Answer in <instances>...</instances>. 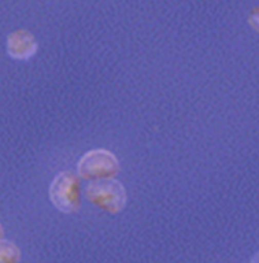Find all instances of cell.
<instances>
[{"label": "cell", "instance_id": "6da1fadb", "mask_svg": "<svg viewBox=\"0 0 259 263\" xmlns=\"http://www.w3.org/2000/svg\"><path fill=\"white\" fill-rule=\"evenodd\" d=\"M49 198L52 204L65 215H73L81 208V178L71 171L58 173L49 187Z\"/></svg>", "mask_w": 259, "mask_h": 263}, {"label": "cell", "instance_id": "7a4b0ae2", "mask_svg": "<svg viewBox=\"0 0 259 263\" xmlns=\"http://www.w3.org/2000/svg\"><path fill=\"white\" fill-rule=\"evenodd\" d=\"M85 195L89 202L112 215L121 213L127 205L126 187L116 178L89 181Z\"/></svg>", "mask_w": 259, "mask_h": 263}, {"label": "cell", "instance_id": "3957f363", "mask_svg": "<svg viewBox=\"0 0 259 263\" xmlns=\"http://www.w3.org/2000/svg\"><path fill=\"white\" fill-rule=\"evenodd\" d=\"M120 170L118 157L109 150L101 148L86 152L77 163V174L87 181L115 178Z\"/></svg>", "mask_w": 259, "mask_h": 263}, {"label": "cell", "instance_id": "277c9868", "mask_svg": "<svg viewBox=\"0 0 259 263\" xmlns=\"http://www.w3.org/2000/svg\"><path fill=\"white\" fill-rule=\"evenodd\" d=\"M5 47L11 59L27 61L34 57L39 49V44L34 34L30 31L17 29L7 35Z\"/></svg>", "mask_w": 259, "mask_h": 263}, {"label": "cell", "instance_id": "5b68a950", "mask_svg": "<svg viewBox=\"0 0 259 263\" xmlns=\"http://www.w3.org/2000/svg\"><path fill=\"white\" fill-rule=\"evenodd\" d=\"M22 258L21 249L13 242L0 240V263H18Z\"/></svg>", "mask_w": 259, "mask_h": 263}, {"label": "cell", "instance_id": "8992f818", "mask_svg": "<svg viewBox=\"0 0 259 263\" xmlns=\"http://www.w3.org/2000/svg\"><path fill=\"white\" fill-rule=\"evenodd\" d=\"M248 23L252 29L259 33V6L252 8L248 14Z\"/></svg>", "mask_w": 259, "mask_h": 263}, {"label": "cell", "instance_id": "52a82bcc", "mask_svg": "<svg viewBox=\"0 0 259 263\" xmlns=\"http://www.w3.org/2000/svg\"><path fill=\"white\" fill-rule=\"evenodd\" d=\"M250 263H259V252H257L252 258Z\"/></svg>", "mask_w": 259, "mask_h": 263}, {"label": "cell", "instance_id": "ba28073f", "mask_svg": "<svg viewBox=\"0 0 259 263\" xmlns=\"http://www.w3.org/2000/svg\"><path fill=\"white\" fill-rule=\"evenodd\" d=\"M3 235H4V229H3L2 224L0 223V240L3 239Z\"/></svg>", "mask_w": 259, "mask_h": 263}]
</instances>
